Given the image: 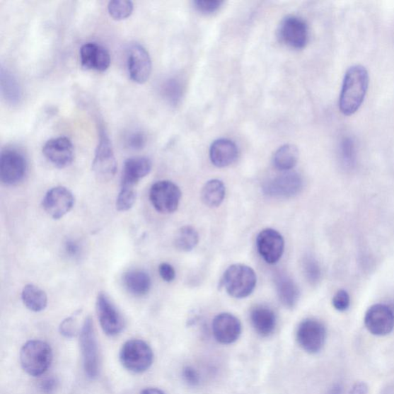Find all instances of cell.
<instances>
[{"label":"cell","mask_w":394,"mask_h":394,"mask_svg":"<svg viewBox=\"0 0 394 394\" xmlns=\"http://www.w3.org/2000/svg\"><path fill=\"white\" fill-rule=\"evenodd\" d=\"M369 74L365 67L355 65L345 74L339 107L341 112L352 116L360 109L369 90Z\"/></svg>","instance_id":"obj_1"},{"label":"cell","mask_w":394,"mask_h":394,"mask_svg":"<svg viewBox=\"0 0 394 394\" xmlns=\"http://www.w3.org/2000/svg\"><path fill=\"white\" fill-rule=\"evenodd\" d=\"M21 364L23 371L32 376H39L49 369L52 361L50 346L42 340H30L21 350Z\"/></svg>","instance_id":"obj_2"},{"label":"cell","mask_w":394,"mask_h":394,"mask_svg":"<svg viewBox=\"0 0 394 394\" xmlns=\"http://www.w3.org/2000/svg\"><path fill=\"white\" fill-rule=\"evenodd\" d=\"M120 361L124 369L134 373H141L150 369L153 362V352L141 340H130L122 345Z\"/></svg>","instance_id":"obj_3"},{"label":"cell","mask_w":394,"mask_h":394,"mask_svg":"<svg viewBox=\"0 0 394 394\" xmlns=\"http://www.w3.org/2000/svg\"><path fill=\"white\" fill-rule=\"evenodd\" d=\"M223 284L226 291L236 299L250 296L257 285V275L251 267L233 265L226 270Z\"/></svg>","instance_id":"obj_4"},{"label":"cell","mask_w":394,"mask_h":394,"mask_svg":"<svg viewBox=\"0 0 394 394\" xmlns=\"http://www.w3.org/2000/svg\"><path fill=\"white\" fill-rule=\"evenodd\" d=\"M117 170V160L110 139L106 130L101 128L93 161V171L100 181L108 182L115 177Z\"/></svg>","instance_id":"obj_5"},{"label":"cell","mask_w":394,"mask_h":394,"mask_svg":"<svg viewBox=\"0 0 394 394\" xmlns=\"http://www.w3.org/2000/svg\"><path fill=\"white\" fill-rule=\"evenodd\" d=\"M28 171V161L22 152L14 148H6L0 156V178L4 185H18Z\"/></svg>","instance_id":"obj_6"},{"label":"cell","mask_w":394,"mask_h":394,"mask_svg":"<svg viewBox=\"0 0 394 394\" xmlns=\"http://www.w3.org/2000/svg\"><path fill=\"white\" fill-rule=\"evenodd\" d=\"M80 344L85 373L89 378L94 379L99 373V353L93 322L91 318L84 321Z\"/></svg>","instance_id":"obj_7"},{"label":"cell","mask_w":394,"mask_h":394,"mask_svg":"<svg viewBox=\"0 0 394 394\" xmlns=\"http://www.w3.org/2000/svg\"><path fill=\"white\" fill-rule=\"evenodd\" d=\"M327 331L321 322L306 319L300 323L296 330L297 343L306 353L318 354L325 346Z\"/></svg>","instance_id":"obj_8"},{"label":"cell","mask_w":394,"mask_h":394,"mask_svg":"<svg viewBox=\"0 0 394 394\" xmlns=\"http://www.w3.org/2000/svg\"><path fill=\"white\" fill-rule=\"evenodd\" d=\"M181 198V191L178 185L169 180L154 183L150 190V199L157 212L168 214L178 209Z\"/></svg>","instance_id":"obj_9"},{"label":"cell","mask_w":394,"mask_h":394,"mask_svg":"<svg viewBox=\"0 0 394 394\" xmlns=\"http://www.w3.org/2000/svg\"><path fill=\"white\" fill-rule=\"evenodd\" d=\"M95 308L101 328L105 334L110 337L120 335L124 328V320L116 306L106 294L100 293L98 295Z\"/></svg>","instance_id":"obj_10"},{"label":"cell","mask_w":394,"mask_h":394,"mask_svg":"<svg viewBox=\"0 0 394 394\" xmlns=\"http://www.w3.org/2000/svg\"><path fill=\"white\" fill-rule=\"evenodd\" d=\"M364 323L371 334L385 336L390 334L394 328V311L385 304H374L366 311Z\"/></svg>","instance_id":"obj_11"},{"label":"cell","mask_w":394,"mask_h":394,"mask_svg":"<svg viewBox=\"0 0 394 394\" xmlns=\"http://www.w3.org/2000/svg\"><path fill=\"white\" fill-rule=\"evenodd\" d=\"M127 68L131 80L144 84L150 78L152 61L147 50L141 45H134L127 52Z\"/></svg>","instance_id":"obj_12"},{"label":"cell","mask_w":394,"mask_h":394,"mask_svg":"<svg viewBox=\"0 0 394 394\" xmlns=\"http://www.w3.org/2000/svg\"><path fill=\"white\" fill-rule=\"evenodd\" d=\"M75 198L72 192L64 187L50 190L42 199L46 213L54 220H59L73 209Z\"/></svg>","instance_id":"obj_13"},{"label":"cell","mask_w":394,"mask_h":394,"mask_svg":"<svg viewBox=\"0 0 394 394\" xmlns=\"http://www.w3.org/2000/svg\"><path fill=\"white\" fill-rule=\"evenodd\" d=\"M279 33L280 39L289 47L299 50L308 45V26L300 17H286L280 24Z\"/></svg>","instance_id":"obj_14"},{"label":"cell","mask_w":394,"mask_h":394,"mask_svg":"<svg viewBox=\"0 0 394 394\" xmlns=\"http://www.w3.org/2000/svg\"><path fill=\"white\" fill-rule=\"evenodd\" d=\"M46 158L58 168H67L74 159V146L68 137H59L48 140L42 147Z\"/></svg>","instance_id":"obj_15"},{"label":"cell","mask_w":394,"mask_h":394,"mask_svg":"<svg viewBox=\"0 0 394 394\" xmlns=\"http://www.w3.org/2000/svg\"><path fill=\"white\" fill-rule=\"evenodd\" d=\"M257 246L262 259L269 265H274L282 257L285 243L282 234L276 230L267 228L257 236Z\"/></svg>","instance_id":"obj_16"},{"label":"cell","mask_w":394,"mask_h":394,"mask_svg":"<svg viewBox=\"0 0 394 394\" xmlns=\"http://www.w3.org/2000/svg\"><path fill=\"white\" fill-rule=\"evenodd\" d=\"M303 188V180L299 173L285 172L265 186V192L270 197H292L299 194Z\"/></svg>","instance_id":"obj_17"},{"label":"cell","mask_w":394,"mask_h":394,"mask_svg":"<svg viewBox=\"0 0 394 394\" xmlns=\"http://www.w3.org/2000/svg\"><path fill=\"white\" fill-rule=\"evenodd\" d=\"M212 330L214 336L219 343L231 344L241 337L242 326L240 320L234 315L223 313L214 318Z\"/></svg>","instance_id":"obj_18"},{"label":"cell","mask_w":394,"mask_h":394,"mask_svg":"<svg viewBox=\"0 0 394 394\" xmlns=\"http://www.w3.org/2000/svg\"><path fill=\"white\" fill-rule=\"evenodd\" d=\"M81 66L86 70L104 72L110 67L111 57L107 49L95 42H87L80 51Z\"/></svg>","instance_id":"obj_19"},{"label":"cell","mask_w":394,"mask_h":394,"mask_svg":"<svg viewBox=\"0 0 394 394\" xmlns=\"http://www.w3.org/2000/svg\"><path fill=\"white\" fill-rule=\"evenodd\" d=\"M152 170V162L147 157H133L126 161L122 169L121 186L134 187Z\"/></svg>","instance_id":"obj_20"},{"label":"cell","mask_w":394,"mask_h":394,"mask_svg":"<svg viewBox=\"0 0 394 394\" xmlns=\"http://www.w3.org/2000/svg\"><path fill=\"white\" fill-rule=\"evenodd\" d=\"M238 156V148L230 139H217L210 146V160L217 168H226L231 165Z\"/></svg>","instance_id":"obj_21"},{"label":"cell","mask_w":394,"mask_h":394,"mask_svg":"<svg viewBox=\"0 0 394 394\" xmlns=\"http://www.w3.org/2000/svg\"><path fill=\"white\" fill-rule=\"evenodd\" d=\"M250 320L253 328L262 337H268L273 334L277 325L275 313L265 306H257L253 309Z\"/></svg>","instance_id":"obj_22"},{"label":"cell","mask_w":394,"mask_h":394,"mask_svg":"<svg viewBox=\"0 0 394 394\" xmlns=\"http://www.w3.org/2000/svg\"><path fill=\"white\" fill-rule=\"evenodd\" d=\"M279 299L286 308H294L300 299L299 286L287 275L279 274L276 278Z\"/></svg>","instance_id":"obj_23"},{"label":"cell","mask_w":394,"mask_h":394,"mask_svg":"<svg viewBox=\"0 0 394 394\" xmlns=\"http://www.w3.org/2000/svg\"><path fill=\"white\" fill-rule=\"evenodd\" d=\"M124 282L127 291L137 296L147 294L152 284L150 275L141 270L129 271L124 276Z\"/></svg>","instance_id":"obj_24"},{"label":"cell","mask_w":394,"mask_h":394,"mask_svg":"<svg viewBox=\"0 0 394 394\" xmlns=\"http://www.w3.org/2000/svg\"><path fill=\"white\" fill-rule=\"evenodd\" d=\"M21 299L26 308L36 313L45 311L48 303L46 293L33 284H28L23 287Z\"/></svg>","instance_id":"obj_25"},{"label":"cell","mask_w":394,"mask_h":394,"mask_svg":"<svg viewBox=\"0 0 394 394\" xmlns=\"http://www.w3.org/2000/svg\"><path fill=\"white\" fill-rule=\"evenodd\" d=\"M299 159V149L294 145L286 144L279 147L274 156L275 168L283 172L292 170Z\"/></svg>","instance_id":"obj_26"},{"label":"cell","mask_w":394,"mask_h":394,"mask_svg":"<svg viewBox=\"0 0 394 394\" xmlns=\"http://www.w3.org/2000/svg\"><path fill=\"white\" fill-rule=\"evenodd\" d=\"M1 92L8 103L16 105L22 99L21 87L18 81L8 70L1 69Z\"/></svg>","instance_id":"obj_27"},{"label":"cell","mask_w":394,"mask_h":394,"mask_svg":"<svg viewBox=\"0 0 394 394\" xmlns=\"http://www.w3.org/2000/svg\"><path fill=\"white\" fill-rule=\"evenodd\" d=\"M225 194L226 188L224 182L216 179L212 180L206 183L201 191V199L207 206L217 207L223 203Z\"/></svg>","instance_id":"obj_28"},{"label":"cell","mask_w":394,"mask_h":394,"mask_svg":"<svg viewBox=\"0 0 394 394\" xmlns=\"http://www.w3.org/2000/svg\"><path fill=\"white\" fill-rule=\"evenodd\" d=\"M199 243V234L194 227L185 226L178 231L174 238V245L182 252H190L194 250Z\"/></svg>","instance_id":"obj_29"},{"label":"cell","mask_w":394,"mask_h":394,"mask_svg":"<svg viewBox=\"0 0 394 394\" xmlns=\"http://www.w3.org/2000/svg\"><path fill=\"white\" fill-rule=\"evenodd\" d=\"M134 11V4L129 0H112L108 4V12L113 20H126Z\"/></svg>","instance_id":"obj_30"},{"label":"cell","mask_w":394,"mask_h":394,"mask_svg":"<svg viewBox=\"0 0 394 394\" xmlns=\"http://www.w3.org/2000/svg\"><path fill=\"white\" fill-rule=\"evenodd\" d=\"M136 199L137 192L134 187L121 186V190L117 198V209L120 212H128L135 204Z\"/></svg>","instance_id":"obj_31"},{"label":"cell","mask_w":394,"mask_h":394,"mask_svg":"<svg viewBox=\"0 0 394 394\" xmlns=\"http://www.w3.org/2000/svg\"><path fill=\"white\" fill-rule=\"evenodd\" d=\"M340 155L342 161L347 166H352L356 161V146L352 138L347 137L340 144Z\"/></svg>","instance_id":"obj_32"},{"label":"cell","mask_w":394,"mask_h":394,"mask_svg":"<svg viewBox=\"0 0 394 394\" xmlns=\"http://www.w3.org/2000/svg\"><path fill=\"white\" fill-rule=\"evenodd\" d=\"M303 267L306 279L311 284H316L321 276L320 267L317 260L312 257L306 258Z\"/></svg>","instance_id":"obj_33"},{"label":"cell","mask_w":394,"mask_h":394,"mask_svg":"<svg viewBox=\"0 0 394 394\" xmlns=\"http://www.w3.org/2000/svg\"><path fill=\"white\" fill-rule=\"evenodd\" d=\"M334 308L340 312L346 311L350 305V297L345 290L338 291L332 300Z\"/></svg>","instance_id":"obj_34"},{"label":"cell","mask_w":394,"mask_h":394,"mask_svg":"<svg viewBox=\"0 0 394 394\" xmlns=\"http://www.w3.org/2000/svg\"><path fill=\"white\" fill-rule=\"evenodd\" d=\"M60 334L63 336L71 338L74 337L77 332V320L76 315L65 319L59 326Z\"/></svg>","instance_id":"obj_35"},{"label":"cell","mask_w":394,"mask_h":394,"mask_svg":"<svg viewBox=\"0 0 394 394\" xmlns=\"http://www.w3.org/2000/svg\"><path fill=\"white\" fill-rule=\"evenodd\" d=\"M194 4L198 11L209 14L216 11L223 2L218 1V0H197Z\"/></svg>","instance_id":"obj_36"},{"label":"cell","mask_w":394,"mask_h":394,"mask_svg":"<svg viewBox=\"0 0 394 394\" xmlns=\"http://www.w3.org/2000/svg\"><path fill=\"white\" fill-rule=\"evenodd\" d=\"M64 251L69 258L79 259L82 255V247L76 241L69 239L64 243Z\"/></svg>","instance_id":"obj_37"},{"label":"cell","mask_w":394,"mask_h":394,"mask_svg":"<svg viewBox=\"0 0 394 394\" xmlns=\"http://www.w3.org/2000/svg\"><path fill=\"white\" fill-rule=\"evenodd\" d=\"M127 144L133 150H141L146 144V137L142 132H134L128 137Z\"/></svg>","instance_id":"obj_38"},{"label":"cell","mask_w":394,"mask_h":394,"mask_svg":"<svg viewBox=\"0 0 394 394\" xmlns=\"http://www.w3.org/2000/svg\"><path fill=\"white\" fill-rule=\"evenodd\" d=\"M182 378L192 387H196L199 383V375L191 366H186L182 371Z\"/></svg>","instance_id":"obj_39"},{"label":"cell","mask_w":394,"mask_h":394,"mask_svg":"<svg viewBox=\"0 0 394 394\" xmlns=\"http://www.w3.org/2000/svg\"><path fill=\"white\" fill-rule=\"evenodd\" d=\"M159 274L164 282L168 283L173 282L175 277H176V271L168 262H163L159 266Z\"/></svg>","instance_id":"obj_40"},{"label":"cell","mask_w":394,"mask_h":394,"mask_svg":"<svg viewBox=\"0 0 394 394\" xmlns=\"http://www.w3.org/2000/svg\"><path fill=\"white\" fill-rule=\"evenodd\" d=\"M180 86L177 82L170 81L165 87V94L171 102H177L180 96Z\"/></svg>","instance_id":"obj_41"},{"label":"cell","mask_w":394,"mask_h":394,"mask_svg":"<svg viewBox=\"0 0 394 394\" xmlns=\"http://www.w3.org/2000/svg\"><path fill=\"white\" fill-rule=\"evenodd\" d=\"M58 382L54 378H49L41 383L40 388L45 393H51L57 388Z\"/></svg>","instance_id":"obj_42"},{"label":"cell","mask_w":394,"mask_h":394,"mask_svg":"<svg viewBox=\"0 0 394 394\" xmlns=\"http://www.w3.org/2000/svg\"><path fill=\"white\" fill-rule=\"evenodd\" d=\"M350 394H369V388L364 382L356 383L349 392Z\"/></svg>","instance_id":"obj_43"},{"label":"cell","mask_w":394,"mask_h":394,"mask_svg":"<svg viewBox=\"0 0 394 394\" xmlns=\"http://www.w3.org/2000/svg\"><path fill=\"white\" fill-rule=\"evenodd\" d=\"M139 394H166L163 390L157 388H146Z\"/></svg>","instance_id":"obj_44"},{"label":"cell","mask_w":394,"mask_h":394,"mask_svg":"<svg viewBox=\"0 0 394 394\" xmlns=\"http://www.w3.org/2000/svg\"><path fill=\"white\" fill-rule=\"evenodd\" d=\"M343 388L340 386V385H336L334 388H332L329 394H342Z\"/></svg>","instance_id":"obj_45"}]
</instances>
